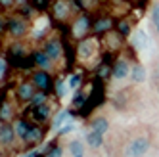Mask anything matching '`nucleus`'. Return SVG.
I'll use <instances>...</instances> for the list:
<instances>
[{
	"label": "nucleus",
	"instance_id": "nucleus-30",
	"mask_svg": "<svg viewBox=\"0 0 159 157\" xmlns=\"http://www.w3.org/2000/svg\"><path fill=\"white\" fill-rule=\"evenodd\" d=\"M150 17H152V23H153V25L157 27V25H159V2H157V4H153Z\"/></svg>",
	"mask_w": 159,
	"mask_h": 157
},
{
	"label": "nucleus",
	"instance_id": "nucleus-34",
	"mask_svg": "<svg viewBox=\"0 0 159 157\" xmlns=\"http://www.w3.org/2000/svg\"><path fill=\"white\" fill-rule=\"evenodd\" d=\"M4 69H6V63H4L2 60H0V75H2V73H4Z\"/></svg>",
	"mask_w": 159,
	"mask_h": 157
},
{
	"label": "nucleus",
	"instance_id": "nucleus-11",
	"mask_svg": "<svg viewBox=\"0 0 159 157\" xmlns=\"http://www.w3.org/2000/svg\"><path fill=\"white\" fill-rule=\"evenodd\" d=\"M35 84L33 83H21L19 86H17V90H16V96H17V100H23V102H31L33 100V96H35Z\"/></svg>",
	"mask_w": 159,
	"mask_h": 157
},
{
	"label": "nucleus",
	"instance_id": "nucleus-22",
	"mask_svg": "<svg viewBox=\"0 0 159 157\" xmlns=\"http://www.w3.org/2000/svg\"><path fill=\"white\" fill-rule=\"evenodd\" d=\"M111 71H113V65H109V61H102L96 73H98V77L102 78V81H106L107 77H111Z\"/></svg>",
	"mask_w": 159,
	"mask_h": 157
},
{
	"label": "nucleus",
	"instance_id": "nucleus-15",
	"mask_svg": "<svg viewBox=\"0 0 159 157\" xmlns=\"http://www.w3.org/2000/svg\"><path fill=\"white\" fill-rule=\"evenodd\" d=\"M88 125H90V130H96V132H102V134H106L109 130V121L106 117H102V115L100 117H94Z\"/></svg>",
	"mask_w": 159,
	"mask_h": 157
},
{
	"label": "nucleus",
	"instance_id": "nucleus-13",
	"mask_svg": "<svg viewBox=\"0 0 159 157\" xmlns=\"http://www.w3.org/2000/svg\"><path fill=\"white\" fill-rule=\"evenodd\" d=\"M86 146L92 150H100L104 146V134L102 132H96V130H90L86 132Z\"/></svg>",
	"mask_w": 159,
	"mask_h": 157
},
{
	"label": "nucleus",
	"instance_id": "nucleus-18",
	"mask_svg": "<svg viewBox=\"0 0 159 157\" xmlns=\"http://www.w3.org/2000/svg\"><path fill=\"white\" fill-rule=\"evenodd\" d=\"M42 138H44V128H42V125H33L29 136L25 138V142L27 144H39Z\"/></svg>",
	"mask_w": 159,
	"mask_h": 157
},
{
	"label": "nucleus",
	"instance_id": "nucleus-28",
	"mask_svg": "<svg viewBox=\"0 0 159 157\" xmlns=\"http://www.w3.org/2000/svg\"><path fill=\"white\" fill-rule=\"evenodd\" d=\"M46 157H63V150H61L56 142H52V146H50V150H48Z\"/></svg>",
	"mask_w": 159,
	"mask_h": 157
},
{
	"label": "nucleus",
	"instance_id": "nucleus-2",
	"mask_svg": "<svg viewBox=\"0 0 159 157\" xmlns=\"http://www.w3.org/2000/svg\"><path fill=\"white\" fill-rule=\"evenodd\" d=\"M92 25H94V21L90 19V16L81 14V16L77 17V21L73 23V27H71L73 37H75V38H84V37H86V33L92 29Z\"/></svg>",
	"mask_w": 159,
	"mask_h": 157
},
{
	"label": "nucleus",
	"instance_id": "nucleus-1",
	"mask_svg": "<svg viewBox=\"0 0 159 157\" xmlns=\"http://www.w3.org/2000/svg\"><path fill=\"white\" fill-rule=\"evenodd\" d=\"M148 151H150V140L144 136L132 138L125 146V157H144Z\"/></svg>",
	"mask_w": 159,
	"mask_h": 157
},
{
	"label": "nucleus",
	"instance_id": "nucleus-7",
	"mask_svg": "<svg viewBox=\"0 0 159 157\" xmlns=\"http://www.w3.org/2000/svg\"><path fill=\"white\" fill-rule=\"evenodd\" d=\"M42 50L48 54V58H50L52 61L61 60V56H63V46H61L60 38H52V40H48L46 44H44V48H42Z\"/></svg>",
	"mask_w": 159,
	"mask_h": 157
},
{
	"label": "nucleus",
	"instance_id": "nucleus-6",
	"mask_svg": "<svg viewBox=\"0 0 159 157\" xmlns=\"http://www.w3.org/2000/svg\"><path fill=\"white\" fill-rule=\"evenodd\" d=\"M130 69H132L130 61H129V60H125V58H121V60H117L115 63H113L111 77H113V78H117V81H123L125 77H129V75H130Z\"/></svg>",
	"mask_w": 159,
	"mask_h": 157
},
{
	"label": "nucleus",
	"instance_id": "nucleus-38",
	"mask_svg": "<svg viewBox=\"0 0 159 157\" xmlns=\"http://www.w3.org/2000/svg\"><path fill=\"white\" fill-rule=\"evenodd\" d=\"M155 29H157V35H159V25H157V27H155Z\"/></svg>",
	"mask_w": 159,
	"mask_h": 157
},
{
	"label": "nucleus",
	"instance_id": "nucleus-33",
	"mask_svg": "<svg viewBox=\"0 0 159 157\" xmlns=\"http://www.w3.org/2000/svg\"><path fill=\"white\" fill-rule=\"evenodd\" d=\"M16 0H0V8H12Z\"/></svg>",
	"mask_w": 159,
	"mask_h": 157
},
{
	"label": "nucleus",
	"instance_id": "nucleus-24",
	"mask_svg": "<svg viewBox=\"0 0 159 157\" xmlns=\"http://www.w3.org/2000/svg\"><path fill=\"white\" fill-rule=\"evenodd\" d=\"M46 92L44 90H39V92H35V96H33V100H31V105L33 107H37V105H42V104H46Z\"/></svg>",
	"mask_w": 159,
	"mask_h": 157
},
{
	"label": "nucleus",
	"instance_id": "nucleus-36",
	"mask_svg": "<svg viewBox=\"0 0 159 157\" xmlns=\"http://www.w3.org/2000/svg\"><path fill=\"white\" fill-rule=\"evenodd\" d=\"M16 2H19V4H25V2H27V0H16Z\"/></svg>",
	"mask_w": 159,
	"mask_h": 157
},
{
	"label": "nucleus",
	"instance_id": "nucleus-14",
	"mask_svg": "<svg viewBox=\"0 0 159 157\" xmlns=\"http://www.w3.org/2000/svg\"><path fill=\"white\" fill-rule=\"evenodd\" d=\"M33 63H35L37 67H40V69H50V65L54 61L48 58V54L44 52V50H39V52L33 54Z\"/></svg>",
	"mask_w": 159,
	"mask_h": 157
},
{
	"label": "nucleus",
	"instance_id": "nucleus-16",
	"mask_svg": "<svg viewBox=\"0 0 159 157\" xmlns=\"http://www.w3.org/2000/svg\"><path fill=\"white\" fill-rule=\"evenodd\" d=\"M14 127H16V134H17V138L25 142V138L29 136V132H31V127H33V125H31L29 121H25V119H19Z\"/></svg>",
	"mask_w": 159,
	"mask_h": 157
},
{
	"label": "nucleus",
	"instance_id": "nucleus-20",
	"mask_svg": "<svg viewBox=\"0 0 159 157\" xmlns=\"http://www.w3.org/2000/svg\"><path fill=\"white\" fill-rule=\"evenodd\" d=\"M69 153H71V157H84L86 146H84L81 140H73V142L69 144Z\"/></svg>",
	"mask_w": 159,
	"mask_h": 157
},
{
	"label": "nucleus",
	"instance_id": "nucleus-37",
	"mask_svg": "<svg viewBox=\"0 0 159 157\" xmlns=\"http://www.w3.org/2000/svg\"><path fill=\"white\" fill-rule=\"evenodd\" d=\"M35 157H44V153H35Z\"/></svg>",
	"mask_w": 159,
	"mask_h": 157
},
{
	"label": "nucleus",
	"instance_id": "nucleus-23",
	"mask_svg": "<svg viewBox=\"0 0 159 157\" xmlns=\"http://www.w3.org/2000/svg\"><path fill=\"white\" fill-rule=\"evenodd\" d=\"M69 115H71V117L75 115V113H73L71 109H65V111H61V113H60L58 117L54 119V123H52V127H54V128H60V127H61V123H63V121H65L67 117H69Z\"/></svg>",
	"mask_w": 159,
	"mask_h": 157
},
{
	"label": "nucleus",
	"instance_id": "nucleus-10",
	"mask_svg": "<svg viewBox=\"0 0 159 157\" xmlns=\"http://www.w3.org/2000/svg\"><path fill=\"white\" fill-rule=\"evenodd\" d=\"M50 117H52V109H50L48 104L33 107V121H35L37 125H44L46 121H50Z\"/></svg>",
	"mask_w": 159,
	"mask_h": 157
},
{
	"label": "nucleus",
	"instance_id": "nucleus-4",
	"mask_svg": "<svg viewBox=\"0 0 159 157\" xmlns=\"http://www.w3.org/2000/svg\"><path fill=\"white\" fill-rule=\"evenodd\" d=\"M96 48H98V42L94 38H81V42L77 46V56L83 60H90L96 54Z\"/></svg>",
	"mask_w": 159,
	"mask_h": 157
},
{
	"label": "nucleus",
	"instance_id": "nucleus-31",
	"mask_svg": "<svg viewBox=\"0 0 159 157\" xmlns=\"http://www.w3.org/2000/svg\"><path fill=\"white\" fill-rule=\"evenodd\" d=\"M48 6V0H33V8H37V10H44Z\"/></svg>",
	"mask_w": 159,
	"mask_h": 157
},
{
	"label": "nucleus",
	"instance_id": "nucleus-3",
	"mask_svg": "<svg viewBox=\"0 0 159 157\" xmlns=\"http://www.w3.org/2000/svg\"><path fill=\"white\" fill-rule=\"evenodd\" d=\"M29 29V23H27V17H10L6 21V31L10 33L12 37L19 38V37H23L25 33Z\"/></svg>",
	"mask_w": 159,
	"mask_h": 157
},
{
	"label": "nucleus",
	"instance_id": "nucleus-32",
	"mask_svg": "<svg viewBox=\"0 0 159 157\" xmlns=\"http://www.w3.org/2000/svg\"><path fill=\"white\" fill-rule=\"evenodd\" d=\"M71 130H73V125H65V127H63V128L58 132V136H63V134H69Z\"/></svg>",
	"mask_w": 159,
	"mask_h": 157
},
{
	"label": "nucleus",
	"instance_id": "nucleus-19",
	"mask_svg": "<svg viewBox=\"0 0 159 157\" xmlns=\"http://www.w3.org/2000/svg\"><path fill=\"white\" fill-rule=\"evenodd\" d=\"M14 117V107L10 102H2L0 104V121L2 123H10Z\"/></svg>",
	"mask_w": 159,
	"mask_h": 157
},
{
	"label": "nucleus",
	"instance_id": "nucleus-21",
	"mask_svg": "<svg viewBox=\"0 0 159 157\" xmlns=\"http://www.w3.org/2000/svg\"><path fill=\"white\" fill-rule=\"evenodd\" d=\"M115 31L119 33V35L123 37V38H127L129 35H130V31H132V27H130V23L127 19H119L117 23H115Z\"/></svg>",
	"mask_w": 159,
	"mask_h": 157
},
{
	"label": "nucleus",
	"instance_id": "nucleus-9",
	"mask_svg": "<svg viewBox=\"0 0 159 157\" xmlns=\"http://www.w3.org/2000/svg\"><path fill=\"white\" fill-rule=\"evenodd\" d=\"M52 14L58 21L67 19V16L71 14V2H67V0H56L52 4Z\"/></svg>",
	"mask_w": 159,
	"mask_h": 157
},
{
	"label": "nucleus",
	"instance_id": "nucleus-8",
	"mask_svg": "<svg viewBox=\"0 0 159 157\" xmlns=\"http://www.w3.org/2000/svg\"><path fill=\"white\" fill-rule=\"evenodd\" d=\"M16 138H17L16 127H12L10 123H2V125H0V144H2L4 148H10Z\"/></svg>",
	"mask_w": 159,
	"mask_h": 157
},
{
	"label": "nucleus",
	"instance_id": "nucleus-26",
	"mask_svg": "<svg viewBox=\"0 0 159 157\" xmlns=\"http://www.w3.org/2000/svg\"><path fill=\"white\" fill-rule=\"evenodd\" d=\"M67 88H69V86H67V83L60 78V81H56L54 92H56V96H58V98H63V96H65V90H67Z\"/></svg>",
	"mask_w": 159,
	"mask_h": 157
},
{
	"label": "nucleus",
	"instance_id": "nucleus-25",
	"mask_svg": "<svg viewBox=\"0 0 159 157\" xmlns=\"http://www.w3.org/2000/svg\"><path fill=\"white\" fill-rule=\"evenodd\" d=\"M86 102H84V92L79 88V90L73 94V98H71V105L73 107H81V105H84Z\"/></svg>",
	"mask_w": 159,
	"mask_h": 157
},
{
	"label": "nucleus",
	"instance_id": "nucleus-5",
	"mask_svg": "<svg viewBox=\"0 0 159 157\" xmlns=\"http://www.w3.org/2000/svg\"><path fill=\"white\" fill-rule=\"evenodd\" d=\"M33 84H35L39 90H50L52 88V77H50V73L46 71V69H39V71H35L33 73Z\"/></svg>",
	"mask_w": 159,
	"mask_h": 157
},
{
	"label": "nucleus",
	"instance_id": "nucleus-27",
	"mask_svg": "<svg viewBox=\"0 0 159 157\" xmlns=\"http://www.w3.org/2000/svg\"><path fill=\"white\" fill-rule=\"evenodd\" d=\"M146 33L144 31H138V33H136V37H134V40H132V44H134V46L136 48H142V46H146Z\"/></svg>",
	"mask_w": 159,
	"mask_h": 157
},
{
	"label": "nucleus",
	"instance_id": "nucleus-29",
	"mask_svg": "<svg viewBox=\"0 0 159 157\" xmlns=\"http://www.w3.org/2000/svg\"><path fill=\"white\" fill-rule=\"evenodd\" d=\"M81 75H79V73H75V75H71L69 77V81H67V86H69V88H79V84H81Z\"/></svg>",
	"mask_w": 159,
	"mask_h": 157
},
{
	"label": "nucleus",
	"instance_id": "nucleus-12",
	"mask_svg": "<svg viewBox=\"0 0 159 157\" xmlns=\"http://www.w3.org/2000/svg\"><path fill=\"white\" fill-rule=\"evenodd\" d=\"M113 27H115V23H113L109 17H98V19L94 21V25H92V31L96 33V35H102V33L111 31Z\"/></svg>",
	"mask_w": 159,
	"mask_h": 157
},
{
	"label": "nucleus",
	"instance_id": "nucleus-17",
	"mask_svg": "<svg viewBox=\"0 0 159 157\" xmlns=\"http://www.w3.org/2000/svg\"><path fill=\"white\" fill-rule=\"evenodd\" d=\"M129 77L132 78V83H134V84H142V83L146 81V69H144L140 63H134Z\"/></svg>",
	"mask_w": 159,
	"mask_h": 157
},
{
	"label": "nucleus",
	"instance_id": "nucleus-35",
	"mask_svg": "<svg viewBox=\"0 0 159 157\" xmlns=\"http://www.w3.org/2000/svg\"><path fill=\"white\" fill-rule=\"evenodd\" d=\"M23 157H35V153H33V151H29L27 155H23Z\"/></svg>",
	"mask_w": 159,
	"mask_h": 157
}]
</instances>
